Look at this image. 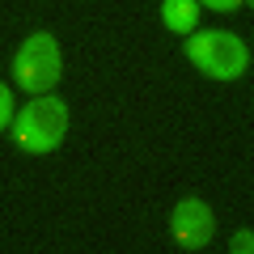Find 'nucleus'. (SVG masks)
I'll return each instance as SVG.
<instances>
[{"mask_svg": "<svg viewBox=\"0 0 254 254\" xmlns=\"http://www.w3.org/2000/svg\"><path fill=\"white\" fill-rule=\"evenodd\" d=\"M161 17L174 34H190V30L199 26V4L195 0H165L161 4Z\"/></svg>", "mask_w": 254, "mask_h": 254, "instance_id": "5", "label": "nucleus"}, {"mask_svg": "<svg viewBox=\"0 0 254 254\" xmlns=\"http://www.w3.org/2000/svg\"><path fill=\"white\" fill-rule=\"evenodd\" d=\"M13 76L26 93H51L55 81H60V47H55L51 34H30L26 43L17 47V60H13Z\"/></svg>", "mask_w": 254, "mask_h": 254, "instance_id": "3", "label": "nucleus"}, {"mask_svg": "<svg viewBox=\"0 0 254 254\" xmlns=\"http://www.w3.org/2000/svg\"><path fill=\"white\" fill-rule=\"evenodd\" d=\"M229 250H233V254H254V237H250V229H237L233 242H229Z\"/></svg>", "mask_w": 254, "mask_h": 254, "instance_id": "7", "label": "nucleus"}, {"mask_svg": "<svg viewBox=\"0 0 254 254\" xmlns=\"http://www.w3.org/2000/svg\"><path fill=\"white\" fill-rule=\"evenodd\" d=\"M216 233V216L203 199H182L170 216V237L182 246V250H203Z\"/></svg>", "mask_w": 254, "mask_h": 254, "instance_id": "4", "label": "nucleus"}, {"mask_svg": "<svg viewBox=\"0 0 254 254\" xmlns=\"http://www.w3.org/2000/svg\"><path fill=\"white\" fill-rule=\"evenodd\" d=\"M13 123V93H9V85L0 81V131Z\"/></svg>", "mask_w": 254, "mask_h": 254, "instance_id": "6", "label": "nucleus"}, {"mask_svg": "<svg viewBox=\"0 0 254 254\" xmlns=\"http://www.w3.org/2000/svg\"><path fill=\"white\" fill-rule=\"evenodd\" d=\"M64 131H68V106L60 98H51V93L30 98L13 115V140L26 153H51V148H60Z\"/></svg>", "mask_w": 254, "mask_h": 254, "instance_id": "1", "label": "nucleus"}, {"mask_svg": "<svg viewBox=\"0 0 254 254\" xmlns=\"http://www.w3.org/2000/svg\"><path fill=\"white\" fill-rule=\"evenodd\" d=\"M187 60H195V68L212 81H237L250 68V47L229 30H203V34H190Z\"/></svg>", "mask_w": 254, "mask_h": 254, "instance_id": "2", "label": "nucleus"}, {"mask_svg": "<svg viewBox=\"0 0 254 254\" xmlns=\"http://www.w3.org/2000/svg\"><path fill=\"white\" fill-rule=\"evenodd\" d=\"M195 4H208L212 13H233V9H242L246 0H195Z\"/></svg>", "mask_w": 254, "mask_h": 254, "instance_id": "8", "label": "nucleus"}]
</instances>
